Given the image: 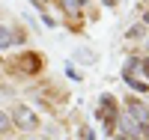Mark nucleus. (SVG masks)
Here are the masks:
<instances>
[{"instance_id":"20e7f679","label":"nucleus","mask_w":149,"mask_h":140,"mask_svg":"<svg viewBox=\"0 0 149 140\" xmlns=\"http://www.w3.org/2000/svg\"><path fill=\"white\" fill-rule=\"evenodd\" d=\"M98 116H104V119L116 116V107H113V98L110 95H102V101H98Z\"/></svg>"},{"instance_id":"1a4fd4ad","label":"nucleus","mask_w":149,"mask_h":140,"mask_svg":"<svg viewBox=\"0 0 149 140\" xmlns=\"http://www.w3.org/2000/svg\"><path fill=\"white\" fill-rule=\"evenodd\" d=\"M12 128V119H9V113L6 110H0V134H3V131H9Z\"/></svg>"},{"instance_id":"9b49d317","label":"nucleus","mask_w":149,"mask_h":140,"mask_svg":"<svg viewBox=\"0 0 149 140\" xmlns=\"http://www.w3.org/2000/svg\"><path fill=\"white\" fill-rule=\"evenodd\" d=\"M140 36H143V27H131L128 30V39H140Z\"/></svg>"},{"instance_id":"9d476101","label":"nucleus","mask_w":149,"mask_h":140,"mask_svg":"<svg viewBox=\"0 0 149 140\" xmlns=\"http://www.w3.org/2000/svg\"><path fill=\"white\" fill-rule=\"evenodd\" d=\"M125 84H128V86H134V90H140V93H146V90H149L146 84H140V81H134V78H125Z\"/></svg>"},{"instance_id":"2eb2a0df","label":"nucleus","mask_w":149,"mask_h":140,"mask_svg":"<svg viewBox=\"0 0 149 140\" xmlns=\"http://www.w3.org/2000/svg\"><path fill=\"white\" fill-rule=\"evenodd\" d=\"M134 140H140V137H134Z\"/></svg>"},{"instance_id":"f257e3e1","label":"nucleus","mask_w":149,"mask_h":140,"mask_svg":"<svg viewBox=\"0 0 149 140\" xmlns=\"http://www.w3.org/2000/svg\"><path fill=\"white\" fill-rule=\"evenodd\" d=\"M125 107L131 110L128 116L137 122V128H140V131H149V110L140 104V101H134V98H131V101H125Z\"/></svg>"},{"instance_id":"f8f14e48","label":"nucleus","mask_w":149,"mask_h":140,"mask_svg":"<svg viewBox=\"0 0 149 140\" xmlns=\"http://www.w3.org/2000/svg\"><path fill=\"white\" fill-rule=\"evenodd\" d=\"M140 69H143V75H146V78H149V57H146V60L140 63Z\"/></svg>"},{"instance_id":"6e6552de","label":"nucleus","mask_w":149,"mask_h":140,"mask_svg":"<svg viewBox=\"0 0 149 140\" xmlns=\"http://www.w3.org/2000/svg\"><path fill=\"white\" fill-rule=\"evenodd\" d=\"M74 57H78L81 63H90V66L95 63V54H93V51H86V48H81V51H78V54H74Z\"/></svg>"},{"instance_id":"f03ea898","label":"nucleus","mask_w":149,"mask_h":140,"mask_svg":"<svg viewBox=\"0 0 149 140\" xmlns=\"http://www.w3.org/2000/svg\"><path fill=\"white\" fill-rule=\"evenodd\" d=\"M15 125L24 128V131H30V128L39 125V119H36V113H33L30 107H18V110H15Z\"/></svg>"},{"instance_id":"7ed1b4c3","label":"nucleus","mask_w":149,"mask_h":140,"mask_svg":"<svg viewBox=\"0 0 149 140\" xmlns=\"http://www.w3.org/2000/svg\"><path fill=\"white\" fill-rule=\"evenodd\" d=\"M119 131H122V134H128V140H134V137L140 134V128H137V122H134V119L128 116V113H125V116L119 119Z\"/></svg>"},{"instance_id":"423d86ee","label":"nucleus","mask_w":149,"mask_h":140,"mask_svg":"<svg viewBox=\"0 0 149 140\" xmlns=\"http://www.w3.org/2000/svg\"><path fill=\"white\" fill-rule=\"evenodd\" d=\"M21 69H24V72H39V57H36V54L24 57V60H21Z\"/></svg>"},{"instance_id":"0eeeda50","label":"nucleus","mask_w":149,"mask_h":140,"mask_svg":"<svg viewBox=\"0 0 149 140\" xmlns=\"http://www.w3.org/2000/svg\"><path fill=\"white\" fill-rule=\"evenodd\" d=\"M12 39H15V36H12V30H9V27H3V24H0V48H9V45H15Z\"/></svg>"},{"instance_id":"4468645a","label":"nucleus","mask_w":149,"mask_h":140,"mask_svg":"<svg viewBox=\"0 0 149 140\" xmlns=\"http://www.w3.org/2000/svg\"><path fill=\"white\" fill-rule=\"evenodd\" d=\"M146 48H149V39H146Z\"/></svg>"},{"instance_id":"ddd939ff","label":"nucleus","mask_w":149,"mask_h":140,"mask_svg":"<svg viewBox=\"0 0 149 140\" xmlns=\"http://www.w3.org/2000/svg\"><path fill=\"white\" fill-rule=\"evenodd\" d=\"M143 24H149V12H146V15H143Z\"/></svg>"},{"instance_id":"39448f33","label":"nucleus","mask_w":149,"mask_h":140,"mask_svg":"<svg viewBox=\"0 0 149 140\" xmlns=\"http://www.w3.org/2000/svg\"><path fill=\"white\" fill-rule=\"evenodd\" d=\"M60 6H63L66 15H72V18L81 15V0H60Z\"/></svg>"}]
</instances>
